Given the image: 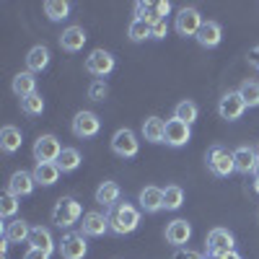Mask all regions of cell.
Returning a JSON list of instances; mask_svg holds the SVG:
<instances>
[{
  "label": "cell",
  "mask_w": 259,
  "mask_h": 259,
  "mask_svg": "<svg viewBox=\"0 0 259 259\" xmlns=\"http://www.w3.org/2000/svg\"><path fill=\"white\" fill-rule=\"evenodd\" d=\"M85 254H89V244H85L83 233L62 236V241H60V256L62 259H83Z\"/></svg>",
  "instance_id": "9c48e42d"
},
{
  "label": "cell",
  "mask_w": 259,
  "mask_h": 259,
  "mask_svg": "<svg viewBox=\"0 0 259 259\" xmlns=\"http://www.w3.org/2000/svg\"><path fill=\"white\" fill-rule=\"evenodd\" d=\"M29 236H31V228H29V223H24V221H8L6 226H3V239L8 241V244H21V241H29Z\"/></svg>",
  "instance_id": "d6986e66"
},
{
  "label": "cell",
  "mask_w": 259,
  "mask_h": 259,
  "mask_svg": "<svg viewBox=\"0 0 259 259\" xmlns=\"http://www.w3.org/2000/svg\"><path fill=\"white\" fill-rule=\"evenodd\" d=\"M57 166H60V171H75L80 166V153L75 148H62V153L57 158Z\"/></svg>",
  "instance_id": "1f68e13d"
},
{
  "label": "cell",
  "mask_w": 259,
  "mask_h": 259,
  "mask_svg": "<svg viewBox=\"0 0 259 259\" xmlns=\"http://www.w3.org/2000/svg\"><path fill=\"white\" fill-rule=\"evenodd\" d=\"M194 39H197L202 47L212 50V47H218V45H221L223 31H221V26L215 24V21H205V24H202V29L197 31V36H194Z\"/></svg>",
  "instance_id": "ffe728a7"
},
{
  "label": "cell",
  "mask_w": 259,
  "mask_h": 259,
  "mask_svg": "<svg viewBox=\"0 0 259 259\" xmlns=\"http://www.w3.org/2000/svg\"><path fill=\"white\" fill-rule=\"evenodd\" d=\"M127 36L133 41L150 39V24H145L143 18H133V24H130V29H127Z\"/></svg>",
  "instance_id": "836d02e7"
},
{
  "label": "cell",
  "mask_w": 259,
  "mask_h": 259,
  "mask_svg": "<svg viewBox=\"0 0 259 259\" xmlns=\"http://www.w3.org/2000/svg\"><path fill=\"white\" fill-rule=\"evenodd\" d=\"M202 16H200V11L197 8H192V6H187V8H182L179 13H177V21H174V29H177V34H182V36H197V31L202 29Z\"/></svg>",
  "instance_id": "277c9868"
},
{
  "label": "cell",
  "mask_w": 259,
  "mask_h": 259,
  "mask_svg": "<svg viewBox=\"0 0 259 259\" xmlns=\"http://www.w3.org/2000/svg\"><path fill=\"white\" fill-rule=\"evenodd\" d=\"M80 218H83V207H80V202H75L73 197H60V200H57V205H55V210H52V221H55V226H60V228H70V226H75Z\"/></svg>",
  "instance_id": "7a4b0ae2"
},
{
  "label": "cell",
  "mask_w": 259,
  "mask_h": 259,
  "mask_svg": "<svg viewBox=\"0 0 259 259\" xmlns=\"http://www.w3.org/2000/svg\"><path fill=\"white\" fill-rule=\"evenodd\" d=\"M197 104H192V101H179L177 104V109H174V119H182V122H187V124H192V122H197Z\"/></svg>",
  "instance_id": "4dcf8cb0"
},
{
  "label": "cell",
  "mask_w": 259,
  "mask_h": 259,
  "mask_svg": "<svg viewBox=\"0 0 259 259\" xmlns=\"http://www.w3.org/2000/svg\"><path fill=\"white\" fill-rule=\"evenodd\" d=\"M249 65H251L254 70H259V45L249 50Z\"/></svg>",
  "instance_id": "60d3db41"
},
{
  "label": "cell",
  "mask_w": 259,
  "mask_h": 259,
  "mask_svg": "<svg viewBox=\"0 0 259 259\" xmlns=\"http://www.w3.org/2000/svg\"><path fill=\"white\" fill-rule=\"evenodd\" d=\"M85 70L96 78H104L114 70V57L106 50H94L89 57H85Z\"/></svg>",
  "instance_id": "30bf717a"
},
{
  "label": "cell",
  "mask_w": 259,
  "mask_h": 259,
  "mask_svg": "<svg viewBox=\"0 0 259 259\" xmlns=\"http://www.w3.org/2000/svg\"><path fill=\"white\" fill-rule=\"evenodd\" d=\"M218 112H221V117L228 119V122L241 119V114L246 112V101L241 99L239 91H228V94H223V99H221V104H218Z\"/></svg>",
  "instance_id": "ba28073f"
},
{
  "label": "cell",
  "mask_w": 259,
  "mask_h": 259,
  "mask_svg": "<svg viewBox=\"0 0 259 259\" xmlns=\"http://www.w3.org/2000/svg\"><path fill=\"white\" fill-rule=\"evenodd\" d=\"M34 184H36L34 174H29V171H16V174L11 177V182H8V192L21 200V197H26V194L34 192Z\"/></svg>",
  "instance_id": "e0dca14e"
},
{
  "label": "cell",
  "mask_w": 259,
  "mask_h": 259,
  "mask_svg": "<svg viewBox=\"0 0 259 259\" xmlns=\"http://www.w3.org/2000/svg\"><path fill=\"white\" fill-rule=\"evenodd\" d=\"M205 259H223V256H215V254H207Z\"/></svg>",
  "instance_id": "ee69618b"
},
{
  "label": "cell",
  "mask_w": 259,
  "mask_h": 259,
  "mask_svg": "<svg viewBox=\"0 0 259 259\" xmlns=\"http://www.w3.org/2000/svg\"><path fill=\"white\" fill-rule=\"evenodd\" d=\"M60 166L57 163H36L34 166V182L41 184V187H52L57 179H60Z\"/></svg>",
  "instance_id": "603a6c76"
},
{
  "label": "cell",
  "mask_w": 259,
  "mask_h": 259,
  "mask_svg": "<svg viewBox=\"0 0 259 259\" xmlns=\"http://www.w3.org/2000/svg\"><path fill=\"white\" fill-rule=\"evenodd\" d=\"M223 259H241V256H239V254H236V251H231V254H226Z\"/></svg>",
  "instance_id": "b9f144b4"
},
{
  "label": "cell",
  "mask_w": 259,
  "mask_h": 259,
  "mask_svg": "<svg viewBox=\"0 0 259 259\" xmlns=\"http://www.w3.org/2000/svg\"><path fill=\"white\" fill-rule=\"evenodd\" d=\"M112 150L117 156H122V158H133V156H138V150H140V140L135 138L133 130L122 127V130H117V133L112 135Z\"/></svg>",
  "instance_id": "5b68a950"
},
{
  "label": "cell",
  "mask_w": 259,
  "mask_h": 259,
  "mask_svg": "<svg viewBox=\"0 0 259 259\" xmlns=\"http://www.w3.org/2000/svg\"><path fill=\"white\" fill-rule=\"evenodd\" d=\"M140 207L145 212H158L163 210V189L158 187H145L140 192Z\"/></svg>",
  "instance_id": "44dd1931"
},
{
  "label": "cell",
  "mask_w": 259,
  "mask_h": 259,
  "mask_svg": "<svg viewBox=\"0 0 259 259\" xmlns=\"http://www.w3.org/2000/svg\"><path fill=\"white\" fill-rule=\"evenodd\" d=\"M21 143H24V135H21L18 127L6 124L3 130H0V148H3L6 153H16V150L21 148Z\"/></svg>",
  "instance_id": "d4e9b609"
},
{
  "label": "cell",
  "mask_w": 259,
  "mask_h": 259,
  "mask_svg": "<svg viewBox=\"0 0 259 259\" xmlns=\"http://www.w3.org/2000/svg\"><path fill=\"white\" fill-rule=\"evenodd\" d=\"M254 179H259V161H256V168H254Z\"/></svg>",
  "instance_id": "7bdbcfd3"
},
{
  "label": "cell",
  "mask_w": 259,
  "mask_h": 259,
  "mask_svg": "<svg viewBox=\"0 0 259 259\" xmlns=\"http://www.w3.org/2000/svg\"><path fill=\"white\" fill-rule=\"evenodd\" d=\"M101 130V119L94 112H78L73 117V135L75 138H94Z\"/></svg>",
  "instance_id": "8fae6325"
},
{
  "label": "cell",
  "mask_w": 259,
  "mask_h": 259,
  "mask_svg": "<svg viewBox=\"0 0 259 259\" xmlns=\"http://www.w3.org/2000/svg\"><path fill=\"white\" fill-rule=\"evenodd\" d=\"M62 153V145L55 135H41L36 143H34V158L36 163H57Z\"/></svg>",
  "instance_id": "8992f818"
},
{
  "label": "cell",
  "mask_w": 259,
  "mask_h": 259,
  "mask_svg": "<svg viewBox=\"0 0 259 259\" xmlns=\"http://www.w3.org/2000/svg\"><path fill=\"white\" fill-rule=\"evenodd\" d=\"M85 39H89V36H85L83 26H68L62 31V36H60V47L65 52H78V50H83Z\"/></svg>",
  "instance_id": "ac0fdd59"
},
{
  "label": "cell",
  "mask_w": 259,
  "mask_h": 259,
  "mask_svg": "<svg viewBox=\"0 0 259 259\" xmlns=\"http://www.w3.org/2000/svg\"><path fill=\"white\" fill-rule=\"evenodd\" d=\"M239 94L246 101V106H259V83L256 80H244Z\"/></svg>",
  "instance_id": "d6a6232c"
},
{
  "label": "cell",
  "mask_w": 259,
  "mask_h": 259,
  "mask_svg": "<svg viewBox=\"0 0 259 259\" xmlns=\"http://www.w3.org/2000/svg\"><path fill=\"white\" fill-rule=\"evenodd\" d=\"M70 13V3H65V0H45V16L50 21H62L68 18Z\"/></svg>",
  "instance_id": "f1b7e54d"
},
{
  "label": "cell",
  "mask_w": 259,
  "mask_h": 259,
  "mask_svg": "<svg viewBox=\"0 0 259 259\" xmlns=\"http://www.w3.org/2000/svg\"><path fill=\"white\" fill-rule=\"evenodd\" d=\"M16 210H18V197L11 194V192H6L3 197H0V215H3V218H13Z\"/></svg>",
  "instance_id": "d590c367"
},
{
  "label": "cell",
  "mask_w": 259,
  "mask_h": 259,
  "mask_svg": "<svg viewBox=\"0 0 259 259\" xmlns=\"http://www.w3.org/2000/svg\"><path fill=\"white\" fill-rule=\"evenodd\" d=\"M143 138L148 143H163V138H166V122L161 117H148L143 122Z\"/></svg>",
  "instance_id": "cb8c5ba5"
},
{
  "label": "cell",
  "mask_w": 259,
  "mask_h": 259,
  "mask_svg": "<svg viewBox=\"0 0 259 259\" xmlns=\"http://www.w3.org/2000/svg\"><path fill=\"white\" fill-rule=\"evenodd\" d=\"M24 259H50V254H47V251H41V249H34V246H31V249L24 254Z\"/></svg>",
  "instance_id": "ab89813d"
},
{
  "label": "cell",
  "mask_w": 259,
  "mask_h": 259,
  "mask_svg": "<svg viewBox=\"0 0 259 259\" xmlns=\"http://www.w3.org/2000/svg\"><path fill=\"white\" fill-rule=\"evenodd\" d=\"M171 259H205V256L197 254V251H189V249H177V254Z\"/></svg>",
  "instance_id": "f35d334b"
},
{
  "label": "cell",
  "mask_w": 259,
  "mask_h": 259,
  "mask_svg": "<svg viewBox=\"0 0 259 259\" xmlns=\"http://www.w3.org/2000/svg\"><path fill=\"white\" fill-rule=\"evenodd\" d=\"M189 138H192V130H189L187 122H182V119H168L166 122V138H163L166 145L182 148V145L189 143Z\"/></svg>",
  "instance_id": "4fadbf2b"
},
{
  "label": "cell",
  "mask_w": 259,
  "mask_h": 259,
  "mask_svg": "<svg viewBox=\"0 0 259 259\" xmlns=\"http://www.w3.org/2000/svg\"><path fill=\"white\" fill-rule=\"evenodd\" d=\"M168 34V24H166V18L163 21H156L153 26H150V39H163Z\"/></svg>",
  "instance_id": "74e56055"
},
{
  "label": "cell",
  "mask_w": 259,
  "mask_h": 259,
  "mask_svg": "<svg viewBox=\"0 0 259 259\" xmlns=\"http://www.w3.org/2000/svg\"><path fill=\"white\" fill-rule=\"evenodd\" d=\"M171 11V3H166V0H158V3H135V13H138V18H143L145 24H150L153 26L156 21H163L166 18V13Z\"/></svg>",
  "instance_id": "7c38bea8"
},
{
  "label": "cell",
  "mask_w": 259,
  "mask_h": 259,
  "mask_svg": "<svg viewBox=\"0 0 259 259\" xmlns=\"http://www.w3.org/2000/svg\"><path fill=\"white\" fill-rule=\"evenodd\" d=\"M254 192H259V179H254Z\"/></svg>",
  "instance_id": "f6af8a7d"
},
{
  "label": "cell",
  "mask_w": 259,
  "mask_h": 259,
  "mask_svg": "<svg viewBox=\"0 0 259 259\" xmlns=\"http://www.w3.org/2000/svg\"><path fill=\"white\" fill-rule=\"evenodd\" d=\"M29 244H31L34 249H41V251H47V254H52V251H55V239H52V233H50L47 228H41V226L31 228Z\"/></svg>",
  "instance_id": "83f0119b"
},
{
  "label": "cell",
  "mask_w": 259,
  "mask_h": 259,
  "mask_svg": "<svg viewBox=\"0 0 259 259\" xmlns=\"http://www.w3.org/2000/svg\"><path fill=\"white\" fill-rule=\"evenodd\" d=\"M21 109H24L26 114H31V117H36V114L45 112V99H41L39 94H31V96H26L24 101H21Z\"/></svg>",
  "instance_id": "e575fe53"
},
{
  "label": "cell",
  "mask_w": 259,
  "mask_h": 259,
  "mask_svg": "<svg viewBox=\"0 0 259 259\" xmlns=\"http://www.w3.org/2000/svg\"><path fill=\"white\" fill-rule=\"evenodd\" d=\"M207 168L212 171L215 177H231L236 171L233 163V150L223 148V145H212L207 150Z\"/></svg>",
  "instance_id": "3957f363"
},
{
  "label": "cell",
  "mask_w": 259,
  "mask_h": 259,
  "mask_svg": "<svg viewBox=\"0 0 259 259\" xmlns=\"http://www.w3.org/2000/svg\"><path fill=\"white\" fill-rule=\"evenodd\" d=\"M192 239V226L187 223V221H171L168 226H166V241L171 244V246H177V249H182L187 241Z\"/></svg>",
  "instance_id": "9a60e30c"
},
{
  "label": "cell",
  "mask_w": 259,
  "mask_h": 259,
  "mask_svg": "<svg viewBox=\"0 0 259 259\" xmlns=\"http://www.w3.org/2000/svg\"><path fill=\"white\" fill-rule=\"evenodd\" d=\"M106 94H109V89H106L104 80H94V83L89 85V99H94V101H104Z\"/></svg>",
  "instance_id": "8d00e7d4"
},
{
  "label": "cell",
  "mask_w": 259,
  "mask_h": 259,
  "mask_svg": "<svg viewBox=\"0 0 259 259\" xmlns=\"http://www.w3.org/2000/svg\"><path fill=\"white\" fill-rule=\"evenodd\" d=\"M47 65H50V50H47L45 45H36V47L29 50V55H26V68H29V73H41Z\"/></svg>",
  "instance_id": "7402d4cb"
},
{
  "label": "cell",
  "mask_w": 259,
  "mask_h": 259,
  "mask_svg": "<svg viewBox=\"0 0 259 259\" xmlns=\"http://www.w3.org/2000/svg\"><path fill=\"white\" fill-rule=\"evenodd\" d=\"M184 202V189L177 187V184H171L163 189V210H179Z\"/></svg>",
  "instance_id": "f546056e"
},
{
  "label": "cell",
  "mask_w": 259,
  "mask_h": 259,
  "mask_svg": "<svg viewBox=\"0 0 259 259\" xmlns=\"http://www.w3.org/2000/svg\"><path fill=\"white\" fill-rule=\"evenodd\" d=\"M106 218H109V231L124 236V233H133L140 226V210L130 202H117Z\"/></svg>",
  "instance_id": "6da1fadb"
},
{
  "label": "cell",
  "mask_w": 259,
  "mask_h": 259,
  "mask_svg": "<svg viewBox=\"0 0 259 259\" xmlns=\"http://www.w3.org/2000/svg\"><path fill=\"white\" fill-rule=\"evenodd\" d=\"M13 94L24 101L26 96H31V94H36V78H34V73H18L16 78H13Z\"/></svg>",
  "instance_id": "484cf974"
},
{
  "label": "cell",
  "mask_w": 259,
  "mask_h": 259,
  "mask_svg": "<svg viewBox=\"0 0 259 259\" xmlns=\"http://www.w3.org/2000/svg\"><path fill=\"white\" fill-rule=\"evenodd\" d=\"M256 161H259V153L251 145H239L233 150V163H236V171H239V174H249V171L254 174Z\"/></svg>",
  "instance_id": "5bb4252c"
},
{
  "label": "cell",
  "mask_w": 259,
  "mask_h": 259,
  "mask_svg": "<svg viewBox=\"0 0 259 259\" xmlns=\"http://www.w3.org/2000/svg\"><path fill=\"white\" fill-rule=\"evenodd\" d=\"M96 202L112 210V207L119 202V184H117V182H104V184L96 189Z\"/></svg>",
  "instance_id": "4316f807"
},
{
  "label": "cell",
  "mask_w": 259,
  "mask_h": 259,
  "mask_svg": "<svg viewBox=\"0 0 259 259\" xmlns=\"http://www.w3.org/2000/svg\"><path fill=\"white\" fill-rule=\"evenodd\" d=\"M109 231V218L104 212H85L83 223H80V233L83 236H104Z\"/></svg>",
  "instance_id": "2e32d148"
},
{
  "label": "cell",
  "mask_w": 259,
  "mask_h": 259,
  "mask_svg": "<svg viewBox=\"0 0 259 259\" xmlns=\"http://www.w3.org/2000/svg\"><path fill=\"white\" fill-rule=\"evenodd\" d=\"M233 246H236V241H233V233H231V231H226V228H212V231L207 233V251H210V254L226 256V254L236 251Z\"/></svg>",
  "instance_id": "52a82bcc"
}]
</instances>
